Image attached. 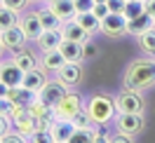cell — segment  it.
I'll use <instances>...</instances> for the list:
<instances>
[{"label":"cell","mask_w":155,"mask_h":143,"mask_svg":"<svg viewBox=\"0 0 155 143\" xmlns=\"http://www.w3.org/2000/svg\"><path fill=\"white\" fill-rule=\"evenodd\" d=\"M92 12L97 14L99 19H106L108 14H110V10H108V5H106V2H97V5H94V10H92Z\"/></svg>","instance_id":"35"},{"label":"cell","mask_w":155,"mask_h":143,"mask_svg":"<svg viewBox=\"0 0 155 143\" xmlns=\"http://www.w3.org/2000/svg\"><path fill=\"white\" fill-rule=\"evenodd\" d=\"M101 31H104L106 35H110V38L125 35V33H127V17H125V14L110 12L106 19H101Z\"/></svg>","instance_id":"9"},{"label":"cell","mask_w":155,"mask_h":143,"mask_svg":"<svg viewBox=\"0 0 155 143\" xmlns=\"http://www.w3.org/2000/svg\"><path fill=\"white\" fill-rule=\"evenodd\" d=\"M45 2H47V5H49V2H54V0H45Z\"/></svg>","instance_id":"41"},{"label":"cell","mask_w":155,"mask_h":143,"mask_svg":"<svg viewBox=\"0 0 155 143\" xmlns=\"http://www.w3.org/2000/svg\"><path fill=\"white\" fill-rule=\"evenodd\" d=\"M97 2H106V0H97Z\"/></svg>","instance_id":"42"},{"label":"cell","mask_w":155,"mask_h":143,"mask_svg":"<svg viewBox=\"0 0 155 143\" xmlns=\"http://www.w3.org/2000/svg\"><path fill=\"white\" fill-rule=\"evenodd\" d=\"M57 73H59V80L66 87H75L78 82L82 80V66H80L78 61H66Z\"/></svg>","instance_id":"12"},{"label":"cell","mask_w":155,"mask_h":143,"mask_svg":"<svg viewBox=\"0 0 155 143\" xmlns=\"http://www.w3.org/2000/svg\"><path fill=\"white\" fill-rule=\"evenodd\" d=\"M7 96H10V99H12L17 106H24V108H26V106H28L31 101L35 99V92H31V89H26L24 85H19V87H10Z\"/></svg>","instance_id":"21"},{"label":"cell","mask_w":155,"mask_h":143,"mask_svg":"<svg viewBox=\"0 0 155 143\" xmlns=\"http://www.w3.org/2000/svg\"><path fill=\"white\" fill-rule=\"evenodd\" d=\"M38 17H40V24H42L45 31H61V26H64V21L57 17V12L52 10L49 5H45L42 10H38Z\"/></svg>","instance_id":"19"},{"label":"cell","mask_w":155,"mask_h":143,"mask_svg":"<svg viewBox=\"0 0 155 143\" xmlns=\"http://www.w3.org/2000/svg\"><path fill=\"white\" fill-rule=\"evenodd\" d=\"M0 80L5 82L7 87H19L21 80H24V70L21 66L12 59V61H5V63H0Z\"/></svg>","instance_id":"11"},{"label":"cell","mask_w":155,"mask_h":143,"mask_svg":"<svg viewBox=\"0 0 155 143\" xmlns=\"http://www.w3.org/2000/svg\"><path fill=\"white\" fill-rule=\"evenodd\" d=\"M75 19L80 21V26L87 31V33H97V31H101V19H99L94 12H85V14H78Z\"/></svg>","instance_id":"25"},{"label":"cell","mask_w":155,"mask_h":143,"mask_svg":"<svg viewBox=\"0 0 155 143\" xmlns=\"http://www.w3.org/2000/svg\"><path fill=\"white\" fill-rule=\"evenodd\" d=\"M143 2H146V12L150 17H155V0H143Z\"/></svg>","instance_id":"38"},{"label":"cell","mask_w":155,"mask_h":143,"mask_svg":"<svg viewBox=\"0 0 155 143\" xmlns=\"http://www.w3.org/2000/svg\"><path fill=\"white\" fill-rule=\"evenodd\" d=\"M82 108H85V101L78 94H71V92H68V94L54 106V117H68V120H73Z\"/></svg>","instance_id":"6"},{"label":"cell","mask_w":155,"mask_h":143,"mask_svg":"<svg viewBox=\"0 0 155 143\" xmlns=\"http://www.w3.org/2000/svg\"><path fill=\"white\" fill-rule=\"evenodd\" d=\"M155 85V59H136L125 70L127 89H148Z\"/></svg>","instance_id":"1"},{"label":"cell","mask_w":155,"mask_h":143,"mask_svg":"<svg viewBox=\"0 0 155 143\" xmlns=\"http://www.w3.org/2000/svg\"><path fill=\"white\" fill-rule=\"evenodd\" d=\"M146 12V2L143 0H127V7H125V17L127 19H136L139 14Z\"/></svg>","instance_id":"27"},{"label":"cell","mask_w":155,"mask_h":143,"mask_svg":"<svg viewBox=\"0 0 155 143\" xmlns=\"http://www.w3.org/2000/svg\"><path fill=\"white\" fill-rule=\"evenodd\" d=\"M19 21H21V17H19L17 10H12L7 5H0V31L12 28V26H17Z\"/></svg>","instance_id":"23"},{"label":"cell","mask_w":155,"mask_h":143,"mask_svg":"<svg viewBox=\"0 0 155 143\" xmlns=\"http://www.w3.org/2000/svg\"><path fill=\"white\" fill-rule=\"evenodd\" d=\"M2 47H5V45H2V38H0V54H2Z\"/></svg>","instance_id":"40"},{"label":"cell","mask_w":155,"mask_h":143,"mask_svg":"<svg viewBox=\"0 0 155 143\" xmlns=\"http://www.w3.org/2000/svg\"><path fill=\"white\" fill-rule=\"evenodd\" d=\"M21 28H24V33L28 35V40H38V35L42 33V24H40V17H38V12H28V14H24L21 17Z\"/></svg>","instance_id":"16"},{"label":"cell","mask_w":155,"mask_h":143,"mask_svg":"<svg viewBox=\"0 0 155 143\" xmlns=\"http://www.w3.org/2000/svg\"><path fill=\"white\" fill-rule=\"evenodd\" d=\"M155 26V17H150L148 12H143V14H139L136 19H127V33L129 35H141L143 31H148V28H153Z\"/></svg>","instance_id":"15"},{"label":"cell","mask_w":155,"mask_h":143,"mask_svg":"<svg viewBox=\"0 0 155 143\" xmlns=\"http://www.w3.org/2000/svg\"><path fill=\"white\" fill-rule=\"evenodd\" d=\"M82 54H85V59H89V57H97V45H94L92 40H87V42L82 45Z\"/></svg>","instance_id":"37"},{"label":"cell","mask_w":155,"mask_h":143,"mask_svg":"<svg viewBox=\"0 0 155 143\" xmlns=\"http://www.w3.org/2000/svg\"><path fill=\"white\" fill-rule=\"evenodd\" d=\"M73 122H75V127H92V124H94V120H92V115H89L87 108H82V110L73 117Z\"/></svg>","instance_id":"28"},{"label":"cell","mask_w":155,"mask_h":143,"mask_svg":"<svg viewBox=\"0 0 155 143\" xmlns=\"http://www.w3.org/2000/svg\"><path fill=\"white\" fill-rule=\"evenodd\" d=\"M64 63H66V57H64L59 49H52V52H45V54H42V68H45V70L57 73Z\"/></svg>","instance_id":"22"},{"label":"cell","mask_w":155,"mask_h":143,"mask_svg":"<svg viewBox=\"0 0 155 143\" xmlns=\"http://www.w3.org/2000/svg\"><path fill=\"white\" fill-rule=\"evenodd\" d=\"M12 122L14 127L19 129L26 138H31V134L38 132V122H35V115L31 113L28 108H24V106H17V110L12 113Z\"/></svg>","instance_id":"5"},{"label":"cell","mask_w":155,"mask_h":143,"mask_svg":"<svg viewBox=\"0 0 155 143\" xmlns=\"http://www.w3.org/2000/svg\"><path fill=\"white\" fill-rule=\"evenodd\" d=\"M97 5V0H75V10L78 14H85V12H92Z\"/></svg>","instance_id":"31"},{"label":"cell","mask_w":155,"mask_h":143,"mask_svg":"<svg viewBox=\"0 0 155 143\" xmlns=\"http://www.w3.org/2000/svg\"><path fill=\"white\" fill-rule=\"evenodd\" d=\"M28 2L31 0H2V5H7V7H12V10H17V12H21Z\"/></svg>","instance_id":"36"},{"label":"cell","mask_w":155,"mask_h":143,"mask_svg":"<svg viewBox=\"0 0 155 143\" xmlns=\"http://www.w3.org/2000/svg\"><path fill=\"white\" fill-rule=\"evenodd\" d=\"M49 7L57 12V17L61 21H71L78 17V10H75V0H54L49 2Z\"/></svg>","instance_id":"18"},{"label":"cell","mask_w":155,"mask_h":143,"mask_svg":"<svg viewBox=\"0 0 155 143\" xmlns=\"http://www.w3.org/2000/svg\"><path fill=\"white\" fill-rule=\"evenodd\" d=\"M7 92H10V87H7L2 80H0V99H2V96H7Z\"/></svg>","instance_id":"39"},{"label":"cell","mask_w":155,"mask_h":143,"mask_svg":"<svg viewBox=\"0 0 155 143\" xmlns=\"http://www.w3.org/2000/svg\"><path fill=\"white\" fill-rule=\"evenodd\" d=\"M143 115L141 113H117L115 115V129L125 134H132L136 136L139 132H143Z\"/></svg>","instance_id":"7"},{"label":"cell","mask_w":155,"mask_h":143,"mask_svg":"<svg viewBox=\"0 0 155 143\" xmlns=\"http://www.w3.org/2000/svg\"><path fill=\"white\" fill-rule=\"evenodd\" d=\"M0 5H2V0H0Z\"/></svg>","instance_id":"43"},{"label":"cell","mask_w":155,"mask_h":143,"mask_svg":"<svg viewBox=\"0 0 155 143\" xmlns=\"http://www.w3.org/2000/svg\"><path fill=\"white\" fill-rule=\"evenodd\" d=\"M66 94H68V87L64 85L61 80H52V82H47V85L38 92V99H42L45 103H49L52 108H54Z\"/></svg>","instance_id":"8"},{"label":"cell","mask_w":155,"mask_h":143,"mask_svg":"<svg viewBox=\"0 0 155 143\" xmlns=\"http://www.w3.org/2000/svg\"><path fill=\"white\" fill-rule=\"evenodd\" d=\"M12 117H7V115H0V143H2V136H5V134L10 132L12 129Z\"/></svg>","instance_id":"34"},{"label":"cell","mask_w":155,"mask_h":143,"mask_svg":"<svg viewBox=\"0 0 155 143\" xmlns=\"http://www.w3.org/2000/svg\"><path fill=\"white\" fill-rule=\"evenodd\" d=\"M139 45H141V49H143L146 54L155 57V26L148 28V31H143V33L139 35Z\"/></svg>","instance_id":"26"},{"label":"cell","mask_w":155,"mask_h":143,"mask_svg":"<svg viewBox=\"0 0 155 143\" xmlns=\"http://www.w3.org/2000/svg\"><path fill=\"white\" fill-rule=\"evenodd\" d=\"M85 108L89 110L92 120L99 124H108L110 120H115V113H117L115 99H110L108 94H92L85 101Z\"/></svg>","instance_id":"2"},{"label":"cell","mask_w":155,"mask_h":143,"mask_svg":"<svg viewBox=\"0 0 155 143\" xmlns=\"http://www.w3.org/2000/svg\"><path fill=\"white\" fill-rule=\"evenodd\" d=\"M17 110V103L12 101L10 96H2L0 99V115H7V117H12V113Z\"/></svg>","instance_id":"29"},{"label":"cell","mask_w":155,"mask_h":143,"mask_svg":"<svg viewBox=\"0 0 155 143\" xmlns=\"http://www.w3.org/2000/svg\"><path fill=\"white\" fill-rule=\"evenodd\" d=\"M14 61L21 66V70L26 73V70H31V68H38V59H35V54L33 52H28V49H17L14 52Z\"/></svg>","instance_id":"24"},{"label":"cell","mask_w":155,"mask_h":143,"mask_svg":"<svg viewBox=\"0 0 155 143\" xmlns=\"http://www.w3.org/2000/svg\"><path fill=\"white\" fill-rule=\"evenodd\" d=\"M61 40H64L61 31H42L35 42H38V47L42 49V52H52V49H59Z\"/></svg>","instance_id":"17"},{"label":"cell","mask_w":155,"mask_h":143,"mask_svg":"<svg viewBox=\"0 0 155 143\" xmlns=\"http://www.w3.org/2000/svg\"><path fill=\"white\" fill-rule=\"evenodd\" d=\"M59 52L66 57V61H82L85 59V54H82V45L80 42H73V40H61V45H59Z\"/></svg>","instance_id":"20"},{"label":"cell","mask_w":155,"mask_h":143,"mask_svg":"<svg viewBox=\"0 0 155 143\" xmlns=\"http://www.w3.org/2000/svg\"><path fill=\"white\" fill-rule=\"evenodd\" d=\"M47 82L49 80H47V75H45V68H31V70L24 73V80H21V85L26 87V89H31V92H35V94H38Z\"/></svg>","instance_id":"14"},{"label":"cell","mask_w":155,"mask_h":143,"mask_svg":"<svg viewBox=\"0 0 155 143\" xmlns=\"http://www.w3.org/2000/svg\"><path fill=\"white\" fill-rule=\"evenodd\" d=\"M106 141H115V143H132V141H134V136H132V134H125V132H120V129H117L113 136H108Z\"/></svg>","instance_id":"33"},{"label":"cell","mask_w":155,"mask_h":143,"mask_svg":"<svg viewBox=\"0 0 155 143\" xmlns=\"http://www.w3.org/2000/svg\"><path fill=\"white\" fill-rule=\"evenodd\" d=\"M0 38H2V45H5L7 49L17 52V49H21V47H24V42L28 40V35L24 33L21 24H17V26H12V28L0 31Z\"/></svg>","instance_id":"10"},{"label":"cell","mask_w":155,"mask_h":143,"mask_svg":"<svg viewBox=\"0 0 155 143\" xmlns=\"http://www.w3.org/2000/svg\"><path fill=\"white\" fill-rule=\"evenodd\" d=\"M117 113H143V99L139 94V89H127L115 96Z\"/></svg>","instance_id":"3"},{"label":"cell","mask_w":155,"mask_h":143,"mask_svg":"<svg viewBox=\"0 0 155 143\" xmlns=\"http://www.w3.org/2000/svg\"><path fill=\"white\" fill-rule=\"evenodd\" d=\"M61 35H64L66 40H73V42L85 45V42L89 40V35H92V33H87V31L82 28L78 19H71V21H64V26H61Z\"/></svg>","instance_id":"13"},{"label":"cell","mask_w":155,"mask_h":143,"mask_svg":"<svg viewBox=\"0 0 155 143\" xmlns=\"http://www.w3.org/2000/svg\"><path fill=\"white\" fill-rule=\"evenodd\" d=\"M24 141H28V138H26L19 129H17V132H12V129H10V132L2 136V143H24Z\"/></svg>","instance_id":"30"},{"label":"cell","mask_w":155,"mask_h":143,"mask_svg":"<svg viewBox=\"0 0 155 143\" xmlns=\"http://www.w3.org/2000/svg\"><path fill=\"white\" fill-rule=\"evenodd\" d=\"M108 10L115 12V14H125V7H127V0H106Z\"/></svg>","instance_id":"32"},{"label":"cell","mask_w":155,"mask_h":143,"mask_svg":"<svg viewBox=\"0 0 155 143\" xmlns=\"http://www.w3.org/2000/svg\"><path fill=\"white\" fill-rule=\"evenodd\" d=\"M75 122L68 120V117H54L49 124V134H52V141L54 143H71L73 134H75Z\"/></svg>","instance_id":"4"}]
</instances>
